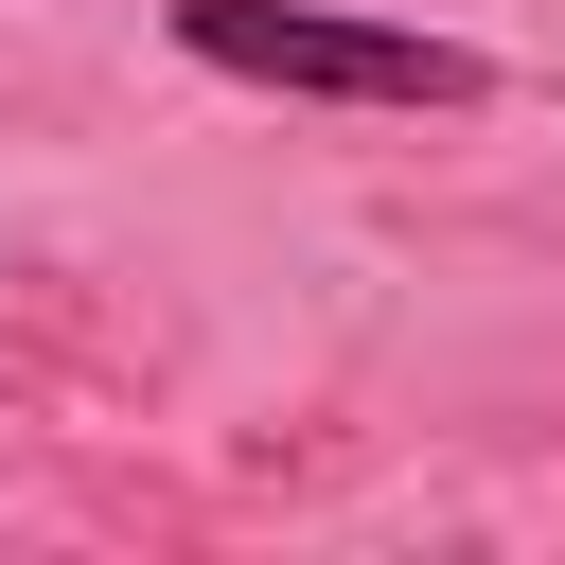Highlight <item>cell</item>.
I'll list each match as a JSON object with an SVG mask.
<instances>
[{"label": "cell", "mask_w": 565, "mask_h": 565, "mask_svg": "<svg viewBox=\"0 0 565 565\" xmlns=\"http://www.w3.org/2000/svg\"><path fill=\"white\" fill-rule=\"evenodd\" d=\"M177 53L230 88H282V106H494L477 35L353 18V0H177Z\"/></svg>", "instance_id": "1"}]
</instances>
